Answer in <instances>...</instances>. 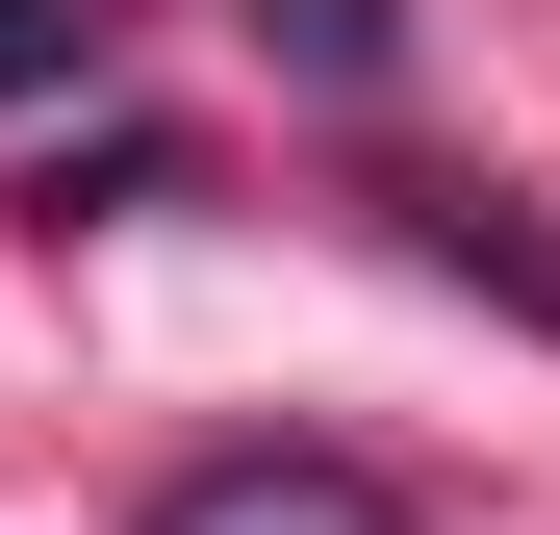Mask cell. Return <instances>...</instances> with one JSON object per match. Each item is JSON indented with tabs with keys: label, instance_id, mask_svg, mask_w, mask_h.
Returning a JSON list of instances; mask_svg holds the SVG:
<instances>
[{
	"label": "cell",
	"instance_id": "2",
	"mask_svg": "<svg viewBox=\"0 0 560 535\" xmlns=\"http://www.w3.org/2000/svg\"><path fill=\"white\" fill-rule=\"evenodd\" d=\"M408 255H458V281H510V306L560 332V230H510L485 178H408Z\"/></svg>",
	"mask_w": 560,
	"mask_h": 535
},
{
	"label": "cell",
	"instance_id": "1",
	"mask_svg": "<svg viewBox=\"0 0 560 535\" xmlns=\"http://www.w3.org/2000/svg\"><path fill=\"white\" fill-rule=\"evenodd\" d=\"M128 535H408L383 460H331V433H230V460H178Z\"/></svg>",
	"mask_w": 560,
	"mask_h": 535
},
{
	"label": "cell",
	"instance_id": "3",
	"mask_svg": "<svg viewBox=\"0 0 560 535\" xmlns=\"http://www.w3.org/2000/svg\"><path fill=\"white\" fill-rule=\"evenodd\" d=\"M255 51H306V77H383V0H255Z\"/></svg>",
	"mask_w": 560,
	"mask_h": 535
},
{
	"label": "cell",
	"instance_id": "4",
	"mask_svg": "<svg viewBox=\"0 0 560 535\" xmlns=\"http://www.w3.org/2000/svg\"><path fill=\"white\" fill-rule=\"evenodd\" d=\"M26 77H77V0H0V103H26Z\"/></svg>",
	"mask_w": 560,
	"mask_h": 535
}]
</instances>
